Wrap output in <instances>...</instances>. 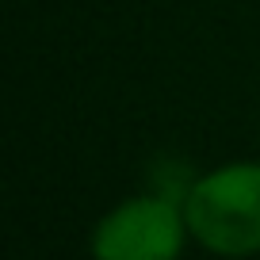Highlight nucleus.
<instances>
[{
  "label": "nucleus",
  "mask_w": 260,
  "mask_h": 260,
  "mask_svg": "<svg viewBox=\"0 0 260 260\" xmlns=\"http://www.w3.org/2000/svg\"><path fill=\"white\" fill-rule=\"evenodd\" d=\"M184 218L222 256L260 252V165H230L203 176L187 191Z\"/></svg>",
  "instance_id": "1"
},
{
  "label": "nucleus",
  "mask_w": 260,
  "mask_h": 260,
  "mask_svg": "<svg viewBox=\"0 0 260 260\" xmlns=\"http://www.w3.org/2000/svg\"><path fill=\"white\" fill-rule=\"evenodd\" d=\"M180 245H184L180 211L161 195L115 207L92 237L96 260H176Z\"/></svg>",
  "instance_id": "2"
}]
</instances>
